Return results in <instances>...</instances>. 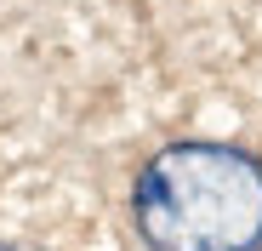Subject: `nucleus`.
Listing matches in <instances>:
<instances>
[{
	"instance_id": "obj_1",
	"label": "nucleus",
	"mask_w": 262,
	"mask_h": 251,
	"mask_svg": "<svg viewBox=\"0 0 262 251\" xmlns=\"http://www.w3.org/2000/svg\"><path fill=\"white\" fill-rule=\"evenodd\" d=\"M148 251H262V165L228 143H171L131 194Z\"/></svg>"
},
{
	"instance_id": "obj_2",
	"label": "nucleus",
	"mask_w": 262,
	"mask_h": 251,
	"mask_svg": "<svg viewBox=\"0 0 262 251\" xmlns=\"http://www.w3.org/2000/svg\"><path fill=\"white\" fill-rule=\"evenodd\" d=\"M0 251H34V245H0Z\"/></svg>"
}]
</instances>
